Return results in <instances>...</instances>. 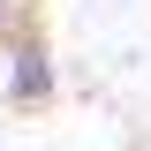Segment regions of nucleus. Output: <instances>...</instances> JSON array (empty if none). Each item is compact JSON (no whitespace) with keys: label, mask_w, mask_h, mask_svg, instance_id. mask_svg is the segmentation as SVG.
<instances>
[{"label":"nucleus","mask_w":151,"mask_h":151,"mask_svg":"<svg viewBox=\"0 0 151 151\" xmlns=\"http://www.w3.org/2000/svg\"><path fill=\"white\" fill-rule=\"evenodd\" d=\"M45 91H53V68H45L38 45H23V53H15V98H23V106H38Z\"/></svg>","instance_id":"f257e3e1"}]
</instances>
